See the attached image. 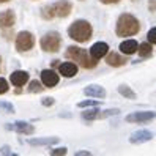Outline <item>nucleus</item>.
Masks as SVG:
<instances>
[{
  "mask_svg": "<svg viewBox=\"0 0 156 156\" xmlns=\"http://www.w3.org/2000/svg\"><path fill=\"white\" fill-rule=\"evenodd\" d=\"M65 55H66V58H69L73 62H77L79 65L82 68H85V69H93L98 65V60L96 58L88 55V52L85 49L77 48V46H69L68 51L65 52Z\"/></svg>",
  "mask_w": 156,
  "mask_h": 156,
  "instance_id": "2",
  "label": "nucleus"
},
{
  "mask_svg": "<svg viewBox=\"0 0 156 156\" xmlns=\"http://www.w3.org/2000/svg\"><path fill=\"white\" fill-rule=\"evenodd\" d=\"M58 73L63 77H74L77 74V65L71 62H65L58 66Z\"/></svg>",
  "mask_w": 156,
  "mask_h": 156,
  "instance_id": "12",
  "label": "nucleus"
},
{
  "mask_svg": "<svg viewBox=\"0 0 156 156\" xmlns=\"http://www.w3.org/2000/svg\"><path fill=\"white\" fill-rule=\"evenodd\" d=\"M30 145H51V144H57L58 137H48V139H30Z\"/></svg>",
  "mask_w": 156,
  "mask_h": 156,
  "instance_id": "19",
  "label": "nucleus"
},
{
  "mask_svg": "<svg viewBox=\"0 0 156 156\" xmlns=\"http://www.w3.org/2000/svg\"><path fill=\"white\" fill-rule=\"evenodd\" d=\"M10 79H11V84L14 87H22L24 84L29 82V73H25V71H14Z\"/></svg>",
  "mask_w": 156,
  "mask_h": 156,
  "instance_id": "14",
  "label": "nucleus"
},
{
  "mask_svg": "<svg viewBox=\"0 0 156 156\" xmlns=\"http://www.w3.org/2000/svg\"><path fill=\"white\" fill-rule=\"evenodd\" d=\"M0 62H2V58H0Z\"/></svg>",
  "mask_w": 156,
  "mask_h": 156,
  "instance_id": "35",
  "label": "nucleus"
},
{
  "mask_svg": "<svg viewBox=\"0 0 156 156\" xmlns=\"http://www.w3.org/2000/svg\"><path fill=\"white\" fill-rule=\"evenodd\" d=\"M91 33H93V29H91L90 22L88 21H84V19L73 22L71 27L68 29L69 38L77 41V43H87L91 38Z\"/></svg>",
  "mask_w": 156,
  "mask_h": 156,
  "instance_id": "3",
  "label": "nucleus"
},
{
  "mask_svg": "<svg viewBox=\"0 0 156 156\" xmlns=\"http://www.w3.org/2000/svg\"><path fill=\"white\" fill-rule=\"evenodd\" d=\"M40 44L44 52H57L62 46V38L57 32H49L41 38Z\"/></svg>",
  "mask_w": 156,
  "mask_h": 156,
  "instance_id": "4",
  "label": "nucleus"
},
{
  "mask_svg": "<svg viewBox=\"0 0 156 156\" xmlns=\"http://www.w3.org/2000/svg\"><path fill=\"white\" fill-rule=\"evenodd\" d=\"M137 49H139V44L134 40H125L120 44V52L125 54V55H133V54L137 52Z\"/></svg>",
  "mask_w": 156,
  "mask_h": 156,
  "instance_id": "13",
  "label": "nucleus"
},
{
  "mask_svg": "<svg viewBox=\"0 0 156 156\" xmlns=\"http://www.w3.org/2000/svg\"><path fill=\"white\" fill-rule=\"evenodd\" d=\"M0 154H13V153L10 151L8 147H3V148H0Z\"/></svg>",
  "mask_w": 156,
  "mask_h": 156,
  "instance_id": "32",
  "label": "nucleus"
},
{
  "mask_svg": "<svg viewBox=\"0 0 156 156\" xmlns=\"http://www.w3.org/2000/svg\"><path fill=\"white\" fill-rule=\"evenodd\" d=\"M35 46V38L30 32H21L16 36V49L19 52H27Z\"/></svg>",
  "mask_w": 156,
  "mask_h": 156,
  "instance_id": "5",
  "label": "nucleus"
},
{
  "mask_svg": "<svg viewBox=\"0 0 156 156\" xmlns=\"http://www.w3.org/2000/svg\"><path fill=\"white\" fill-rule=\"evenodd\" d=\"M84 93L87 96H91V98H104L106 96V90L103 87H99V85H88L84 90Z\"/></svg>",
  "mask_w": 156,
  "mask_h": 156,
  "instance_id": "17",
  "label": "nucleus"
},
{
  "mask_svg": "<svg viewBox=\"0 0 156 156\" xmlns=\"http://www.w3.org/2000/svg\"><path fill=\"white\" fill-rule=\"evenodd\" d=\"M41 16H43V19H52V17H55V11H54V6L49 5V6H44L43 8V11H41Z\"/></svg>",
  "mask_w": 156,
  "mask_h": 156,
  "instance_id": "21",
  "label": "nucleus"
},
{
  "mask_svg": "<svg viewBox=\"0 0 156 156\" xmlns=\"http://www.w3.org/2000/svg\"><path fill=\"white\" fill-rule=\"evenodd\" d=\"M6 129L16 131V133H19V134H33L35 128H33L30 123H25V122H16V123L6 125Z\"/></svg>",
  "mask_w": 156,
  "mask_h": 156,
  "instance_id": "11",
  "label": "nucleus"
},
{
  "mask_svg": "<svg viewBox=\"0 0 156 156\" xmlns=\"http://www.w3.org/2000/svg\"><path fill=\"white\" fill-rule=\"evenodd\" d=\"M41 103H43V106L49 107V106H52V104H54V98H44V99L41 101Z\"/></svg>",
  "mask_w": 156,
  "mask_h": 156,
  "instance_id": "29",
  "label": "nucleus"
},
{
  "mask_svg": "<svg viewBox=\"0 0 156 156\" xmlns=\"http://www.w3.org/2000/svg\"><path fill=\"white\" fill-rule=\"evenodd\" d=\"M101 3H104V5H114V3H118L120 0H99Z\"/></svg>",
  "mask_w": 156,
  "mask_h": 156,
  "instance_id": "30",
  "label": "nucleus"
},
{
  "mask_svg": "<svg viewBox=\"0 0 156 156\" xmlns=\"http://www.w3.org/2000/svg\"><path fill=\"white\" fill-rule=\"evenodd\" d=\"M77 106H79V107H90V106L96 107V106H99V101H91V99H88V101H82V103H79Z\"/></svg>",
  "mask_w": 156,
  "mask_h": 156,
  "instance_id": "25",
  "label": "nucleus"
},
{
  "mask_svg": "<svg viewBox=\"0 0 156 156\" xmlns=\"http://www.w3.org/2000/svg\"><path fill=\"white\" fill-rule=\"evenodd\" d=\"M6 91H8V82H6L5 79L0 77V95L6 93Z\"/></svg>",
  "mask_w": 156,
  "mask_h": 156,
  "instance_id": "27",
  "label": "nucleus"
},
{
  "mask_svg": "<svg viewBox=\"0 0 156 156\" xmlns=\"http://www.w3.org/2000/svg\"><path fill=\"white\" fill-rule=\"evenodd\" d=\"M147 36H148V41H150L151 44H156V27H153Z\"/></svg>",
  "mask_w": 156,
  "mask_h": 156,
  "instance_id": "26",
  "label": "nucleus"
},
{
  "mask_svg": "<svg viewBox=\"0 0 156 156\" xmlns=\"http://www.w3.org/2000/svg\"><path fill=\"white\" fill-rule=\"evenodd\" d=\"M107 52H109V46H107V43H103V41H98L90 48V55L96 60L106 57Z\"/></svg>",
  "mask_w": 156,
  "mask_h": 156,
  "instance_id": "9",
  "label": "nucleus"
},
{
  "mask_svg": "<svg viewBox=\"0 0 156 156\" xmlns=\"http://www.w3.org/2000/svg\"><path fill=\"white\" fill-rule=\"evenodd\" d=\"M16 24V14L11 10H6L3 13H0V29H11V27Z\"/></svg>",
  "mask_w": 156,
  "mask_h": 156,
  "instance_id": "10",
  "label": "nucleus"
},
{
  "mask_svg": "<svg viewBox=\"0 0 156 156\" xmlns=\"http://www.w3.org/2000/svg\"><path fill=\"white\" fill-rule=\"evenodd\" d=\"M54 11H55V16L58 17H66L69 16L71 10H73V5L71 2H68V0H58L57 3H54Z\"/></svg>",
  "mask_w": 156,
  "mask_h": 156,
  "instance_id": "8",
  "label": "nucleus"
},
{
  "mask_svg": "<svg viewBox=\"0 0 156 156\" xmlns=\"http://www.w3.org/2000/svg\"><path fill=\"white\" fill-rule=\"evenodd\" d=\"M106 63L109 66H114V68H118V66H123L126 65V60L123 57H120L117 52H111L109 55L106 57Z\"/></svg>",
  "mask_w": 156,
  "mask_h": 156,
  "instance_id": "16",
  "label": "nucleus"
},
{
  "mask_svg": "<svg viewBox=\"0 0 156 156\" xmlns=\"http://www.w3.org/2000/svg\"><path fill=\"white\" fill-rule=\"evenodd\" d=\"M43 90H44V87H43V84H40L38 80H32L30 82V87H29L30 93H40V91H43Z\"/></svg>",
  "mask_w": 156,
  "mask_h": 156,
  "instance_id": "22",
  "label": "nucleus"
},
{
  "mask_svg": "<svg viewBox=\"0 0 156 156\" xmlns=\"http://www.w3.org/2000/svg\"><path fill=\"white\" fill-rule=\"evenodd\" d=\"M156 118V112L153 111H145V112H134L131 115L126 117V122L128 123H147V122H151Z\"/></svg>",
  "mask_w": 156,
  "mask_h": 156,
  "instance_id": "6",
  "label": "nucleus"
},
{
  "mask_svg": "<svg viewBox=\"0 0 156 156\" xmlns=\"http://www.w3.org/2000/svg\"><path fill=\"white\" fill-rule=\"evenodd\" d=\"M151 137H153V134L150 131H137L129 137V142L131 144H142V142L151 140Z\"/></svg>",
  "mask_w": 156,
  "mask_h": 156,
  "instance_id": "15",
  "label": "nucleus"
},
{
  "mask_svg": "<svg viewBox=\"0 0 156 156\" xmlns=\"http://www.w3.org/2000/svg\"><path fill=\"white\" fill-rule=\"evenodd\" d=\"M51 154H54V156H57V154H66V148H55V150H52L51 151Z\"/></svg>",
  "mask_w": 156,
  "mask_h": 156,
  "instance_id": "28",
  "label": "nucleus"
},
{
  "mask_svg": "<svg viewBox=\"0 0 156 156\" xmlns=\"http://www.w3.org/2000/svg\"><path fill=\"white\" fill-rule=\"evenodd\" d=\"M139 30H140V22L137 21V17H134L133 14L125 13L118 17L117 27H115V33L118 36H123V38L133 36L136 33H139Z\"/></svg>",
  "mask_w": 156,
  "mask_h": 156,
  "instance_id": "1",
  "label": "nucleus"
},
{
  "mask_svg": "<svg viewBox=\"0 0 156 156\" xmlns=\"http://www.w3.org/2000/svg\"><path fill=\"white\" fill-rule=\"evenodd\" d=\"M82 117L85 118V120H95V118H99V111L98 109H91V111H87L82 114Z\"/></svg>",
  "mask_w": 156,
  "mask_h": 156,
  "instance_id": "23",
  "label": "nucleus"
},
{
  "mask_svg": "<svg viewBox=\"0 0 156 156\" xmlns=\"http://www.w3.org/2000/svg\"><path fill=\"white\" fill-rule=\"evenodd\" d=\"M5 2H10V0H0V3H5Z\"/></svg>",
  "mask_w": 156,
  "mask_h": 156,
  "instance_id": "34",
  "label": "nucleus"
},
{
  "mask_svg": "<svg viewBox=\"0 0 156 156\" xmlns=\"http://www.w3.org/2000/svg\"><path fill=\"white\" fill-rule=\"evenodd\" d=\"M41 80H43V85H44V87L52 88V87H55V85L58 84L60 77H58V74H57L55 71L44 69V71H41Z\"/></svg>",
  "mask_w": 156,
  "mask_h": 156,
  "instance_id": "7",
  "label": "nucleus"
},
{
  "mask_svg": "<svg viewBox=\"0 0 156 156\" xmlns=\"http://www.w3.org/2000/svg\"><path fill=\"white\" fill-rule=\"evenodd\" d=\"M76 154H77V156H80V154H90V153H88V151H77Z\"/></svg>",
  "mask_w": 156,
  "mask_h": 156,
  "instance_id": "33",
  "label": "nucleus"
},
{
  "mask_svg": "<svg viewBox=\"0 0 156 156\" xmlns=\"http://www.w3.org/2000/svg\"><path fill=\"white\" fill-rule=\"evenodd\" d=\"M118 93H120L122 96H125V98H128V99H136L137 98L134 91L129 87H126V85H120V87H118Z\"/></svg>",
  "mask_w": 156,
  "mask_h": 156,
  "instance_id": "20",
  "label": "nucleus"
},
{
  "mask_svg": "<svg viewBox=\"0 0 156 156\" xmlns=\"http://www.w3.org/2000/svg\"><path fill=\"white\" fill-rule=\"evenodd\" d=\"M137 52H139V55L144 58V57H148L151 55V52H153V48H151V43H142L139 46V49H137Z\"/></svg>",
  "mask_w": 156,
  "mask_h": 156,
  "instance_id": "18",
  "label": "nucleus"
},
{
  "mask_svg": "<svg viewBox=\"0 0 156 156\" xmlns=\"http://www.w3.org/2000/svg\"><path fill=\"white\" fill-rule=\"evenodd\" d=\"M0 111L6 112V114H13L14 112V107L10 103H5V101H0Z\"/></svg>",
  "mask_w": 156,
  "mask_h": 156,
  "instance_id": "24",
  "label": "nucleus"
},
{
  "mask_svg": "<svg viewBox=\"0 0 156 156\" xmlns=\"http://www.w3.org/2000/svg\"><path fill=\"white\" fill-rule=\"evenodd\" d=\"M148 10L153 13L156 10V0H150V3H148Z\"/></svg>",
  "mask_w": 156,
  "mask_h": 156,
  "instance_id": "31",
  "label": "nucleus"
}]
</instances>
